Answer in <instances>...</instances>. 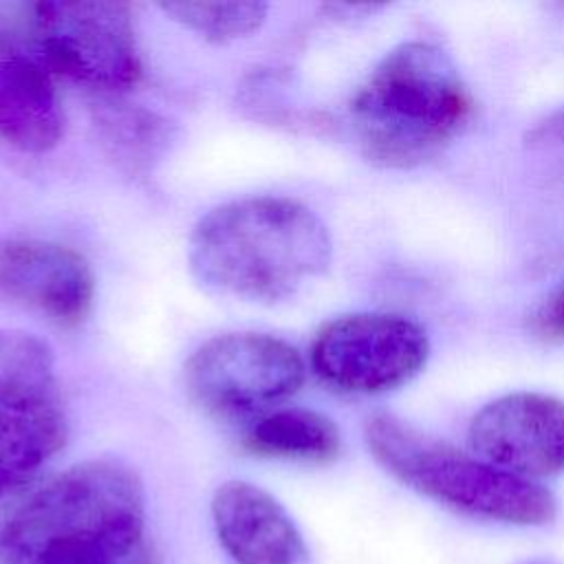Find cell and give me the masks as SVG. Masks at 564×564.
Instances as JSON below:
<instances>
[{
  "mask_svg": "<svg viewBox=\"0 0 564 564\" xmlns=\"http://www.w3.org/2000/svg\"><path fill=\"white\" fill-rule=\"evenodd\" d=\"M531 145H564V106L555 108L546 115L535 128L529 132Z\"/></svg>",
  "mask_w": 564,
  "mask_h": 564,
  "instance_id": "cell-17",
  "label": "cell"
},
{
  "mask_svg": "<svg viewBox=\"0 0 564 564\" xmlns=\"http://www.w3.org/2000/svg\"><path fill=\"white\" fill-rule=\"evenodd\" d=\"M430 357L421 324L392 313H350L324 324L311 344L315 375L352 394H379L416 377Z\"/></svg>",
  "mask_w": 564,
  "mask_h": 564,
  "instance_id": "cell-8",
  "label": "cell"
},
{
  "mask_svg": "<svg viewBox=\"0 0 564 564\" xmlns=\"http://www.w3.org/2000/svg\"><path fill=\"white\" fill-rule=\"evenodd\" d=\"M319 216L286 196H247L207 212L187 242L198 282L247 302H282L330 264Z\"/></svg>",
  "mask_w": 564,
  "mask_h": 564,
  "instance_id": "cell-2",
  "label": "cell"
},
{
  "mask_svg": "<svg viewBox=\"0 0 564 564\" xmlns=\"http://www.w3.org/2000/svg\"><path fill=\"white\" fill-rule=\"evenodd\" d=\"M216 538L234 564H308V546L289 511L262 487L229 480L212 498Z\"/></svg>",
  "mask_w": 564,
  "mask_h": 564,
  "instance_id": "cell-11",
  "label": "cell"
},
{
  "mask_svg": "<svg viewBox=\"0 0 564 564\" xmlns=\"http://www.w3.org/2000/svg\"><path fill=\"white\" fill-rule=\"evenodd\" d=\"M242 447L262 458L328 463L341 449L337 425L306 408H280L258 414L242 434Z\"/></svg>",
  "mask_w": 564,
  "mask_h": 564,
  "instance_id": "cell-13",
  "label": "cell"
},
{
  "mask_svg": "<svg viewBox=\"0 0 564 564\" xmlns=\"http://www.w3.org/2000/svg\"><path fill=\"white\" fill-rule=\"evenodd\" d=\"M95 126L112 156L132 172H148L165 154L172 126L152 110L101 95L95 104Z\"/></svg>",
  "mask_w": 564,
  "mask_h": 564,
  "instance_id": "cell-14",
  "label": "cell"
},
{
  "mask_svg": "<svg viewBox=\"0 0 564 564\" xmlns=\"http://www.w3.org/2000/svg\"><path fill=\"white\" fill-rule=\"evenodd\" d=\"M471 115V93L449 55L419 40L392 48L350 104L361 152L383 167H414L438 156Z\"/></svg>",
  "mask_w": 564,
  "mask_h": 564,
  "instance_id": "cell-3",
  "label": "cell"
},
{
  "mask_svg": "<svg viewBox=\"0 0 564 564\" xmlns=\"http://www.w3.org/2000/svg\"><path fill=\"white\" fill-rule=\"evenodd\" d=\"M0 295L59 326L82 324L95 302L88 260L59 242L18 238L0 242Z\"/></svg>",
  "mask_w": 564,
  "mask_h": 564,
  "instance_id": "cell-10",
  "label": "cell"
},
{
  "mask_svg": "<svg viewBox=\"0 0 564 564\" xmlns=\"http://www.w3.org/2000/svg\"><path fill=\"white\" fill-rule=\"evenodd\" d=\"M0 564H159L139 474L106 458L57 474L2 524Z\"/></svg>",
  "mask_w": 564,
  "mask_h": 564,
  "instance_id": "cell-1",
  "label": "cell"
},
{
  "mask_svg": "<svg viewBox=\"0 0 564 564\" xmlns=\"http://www.w3.org/2000/svg\"><path fill=\"white\" fill-rule=\"evenodd\" d=\"M64 443L51 348L31 333L0 328V498L37 476Z\"/></svg>",
  "mask_w": 564,
  "mask_h": 564,
  "instance_id": "cell-5",
  "label": "cell"
},
{
  "mask_svg": "<svg viewBox=\"0 0 564 564\" xmlns=\"http://www.w3.org/2000/svg\"><path fill=\"white\" fill-rule=\"evenodd\" d=\"M33 31L51 68L101 95L115 97L141 79L143 64L126 2H37Z\"/></svg>",
  "mask_w": 564,
  "mask_h": 564,
  "instance_id": "cell-7",
  "label": "cell"
},
{
  "mask_svg": "<svg viewBox=\"0 0 564 564\" xmlns=\"http://www.w3.org/2000/svg\"><path fill=\"white\" fill-rule=\"evenodd\" d=\"M531 328L542 339H564V280L538 304L531 315Z\"/></svg>",
  "mask_w": 564,
  "mask_h": 564,
  "instance_id": "cell-16",
  "label": "cell"
},
{
  "mask_svg": "<svg viewBox=\"0 0 564 564\" xmlns=\"http://www.w3.org/2000/svg\"><path fill=\"white\" fill-rule=\"evenodd\" d=\"M364 434L370 454L388 474L456 511L522 527L549 524L555 518V498L540 482L511 476L392 414L370 416Z\"/></svg>",
  "mask_w": 564,
  "mask_h": 564,
  "instance_id": "cell-4",
  "label": "cell"
},
{
  "mask_svg": "<svg viewBox=\"0 0 564 564\" xmlns=\"http://www.w3.org/2000/svg\"><path fill=\"white\" fill-rule=\"evenodd\" d=\"M159 9L187 31L214 44L256 33L269 11L264 2H161Z\"/></svg>",
  "mask_w": 564,
  "mask_h": 564,
  "instance_id": "cell-15",
  "label": "cell"
},
{
  "mask_svg": "<svg viewBox=\"0 0 564 564\" xmlns=\"http://www.w3.org/2000/svg\"><path fill=\"white\" fill-rule=\"evenodd\" d=\"M64 112L44 66L0 37V141L31 154L53 150Z\"/></svg>",
  "mask_w": 564,
  "mask_h": 564,
  "instance_id": "cell-12",
  "label": "cell"
},
{
  "mask_svg": "<svg viewBox=\"0 0 564 564\" xmlns=\"http://www.w3.org/2000/svg\"><path fill=\"white\" fill-rule=\"evenodd\" d=\"M306 366L284 339L267 333H225L200 344L183 366L189 399L216 416H247L286 401Z\"/></svg>",
  "mask_w": 564,
  "mask_h": 564,
  "instance_id": "cell-6",
  "label": "cell"
},
{
  "mask_svg": "<svg viewBox=\"0 0 564 564\" xmlns=\"http://www.w3.org/2000/svg\"><path fill=\"white\" fill-rule=\"evenodd\" d=\"M474 456L535 482L564 471V401L511 392L482 405L467 430Z\"/></svg>",
  "mask_w": 564,
  "mask_h": 564,
  "instance_id": "cell-9",
  "label": "cell"
}]
</instances>
